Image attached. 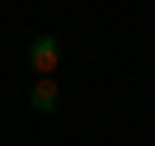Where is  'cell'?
I'll use <instances>...</instances> for the list:
<instances>
[{
  "instance_id": "6da1fadb",
  "label": "cell",
  "mask_w": 155,
  "mask_h": 146,
  "mask_svg": "<svg viewBox=\"0 0 155 146\" xmlns=\"http://www.w3.org/2000/svg\"><path fill=\"white\" fill-rule=\"evenodd\" d=\"M57 66H61V38L57 33H38L28 42V71L33 76H57Z\"/></svg>"
},
{
  "instance_id": "7a4b0ae2",
  "label": "cell",
  "mask_w": 155,
  "mask_h": 146,
  "mask_svg": "<svg viewBox=\"0 0 155 146\" xmlns=\"http://www.w3.org/2000/svg\"><path fill=\"white\" fill-rule=\"evenodd\" d=\"M28 104H33V113H57V104H61L57 80H52V76H38L28 85Z\"/></svg>"
}]
</instances>
